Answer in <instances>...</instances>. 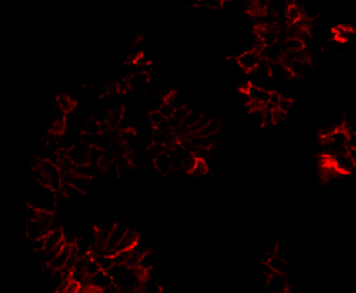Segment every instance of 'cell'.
Instances as JSON below:
<instances>
[{"mask_svg": "<svg viewBox=\"0 0 356 293\" xmlns=\"http://www.w3.org/2000/svg\"><path fill=\"white\" fill-rule=\"evenodd\" d=\"M139 237L140 236H139V234L137 232L131 231V229H127V232H126L125 236L123 237V240L120 241V243H119L118 245H117L116 249L112 251V253H115V252H118V251L132 250L133 247H134V245L137 244Z\"/></svg>", "mask_w": 356, "mask_h": 293, "instance_id": "14", "label": "cell"}, {"mask_svg": "<svg viewBox=\"0 0 356 293\" xmlns=\"http://www.w3.org/2000/svg\"><path fill=\"white\" fill-rule=\"evenodd\" d=\"M270 293H286L289 291L286 278L281 274H273L267 278V284Z\"/></svg>", "mask_w": 356, "mask_h": 293, "instance_id": "11", "label": "cell"}, {"mask_svg": "<svg viewBox=\"0 0 356 293\" xmlns=\"http://www.w3.org/2000/svg\"><path fill=\"white\" fill-rule=\"evenodd\" d=\"M287 69L290 70L291 75L298 76V77H307L312 74L313 67L308 61H292Z\"/></svg>", "mask_w": 356, "mask_h": 293, "instance_id": "13", "label": "cell"}, {"mask_svg": "<svg viewBox=\"0 0 356 293\" xmlns=\"http://www.w3.org/2000/svg\"><path fill=\"white\" fill-rule=\"evenodd\" d=\"M140 290L142 293H161V287L151 277H143Z\"/></svg>", "mask_w": 356, "mask_h": 293, "instance_id": "21", "label": "cell"}, {"mask_svg": "<svg viewBox=\"0 0 356 293\" xmlns=\"http://www.w3.org/2000/svg\"><path fill=\"white\" fill-rule=\"evenodd\" d=\"M202 116V114L200 111H197V110H190L189 111V114L188 116L186 117V118L183 119L182 121V125L183 126H186V127L188 128H190L192 125H195L197 123V120L200 119V117Z\"/></svg>", "mask_w": 356, "mask_h": 293, "instance_id": "33", "label": "cell"}, {"mask_svg": "<svg viewBox=\"0 0 356 293\" xmlns=\"http://www.w3.org/2000/svg\"><path fill=\"white\" fill-rule=\"evenodd\" d=\"M71 250H73V245L66 244L64 243L61 249L58 250L56 255L54 256L53 260L49 263L48 267L51 268V270H62L64 268L67 261L71 254Z\"/></svg>", "mask_w": 356, "mask_h": 293, "instance_id": "10", "label": "cell"}, {"mask_svg": "<svg viewBox=\"0 0 356 293\" xmlns=\"http://www.w3.org/2000/svg\"><path fill=\"white\" fill-rule=\"evenodd\" d=\"M198 3L207 10H220L222 7V3L220 0H198Z\"/></svg>", "mask_w": 356, "mask_h": 293, "instance_id": "36", "label": "cell"}, {"mask_svg": "<svg viewBox=\"0 0 356 293\" xmlns=\"http://www.w3.org/2000/svg\"><path fill=\"white\" fill-rule=\"evenodd\" d=\"M286 293H287V292H286Z\"/></svg>", "mask_w": 356, "mask_h": 293, "instance_id": "44", "label": "cell"}, {"mask_svg": "<svg viewBox=\"0 0 356 293\" xmlns=\"http://www.w3.org/2000/svg\"><path fill=\"white\" fill-rule=\"evenodd\" d=\"M165 137L166 134L160 132L157 128L152 129V135H151V144H157V146H164L165 142Z\"/></svg>", "mask_w": 356, "mask_h": 293, "instance_id": "35", "label": "cell"}, {"mask_svg": "<svg viewBox=\"0 0 356 293\" xmlns=\"http://www.w3.org/2000/svg\"><path fill=\"white\" fill-rule=\"evenodd\" d=\"M260 60V54L254 49H252V51L243 52L241 55H238L237 64L244 71H253L256 66L259 64Z\"/></svg>", "mask_w": 356, "mask_h": 293, "instance_id": "6", "label": "cell"}, {"mask_svg": "<svg viewBox=\"0 0 356 293\" xmlns=\"http://www.w3.org/2000/svg\"><path fill=\"white\" fill-rule=\"evenodd\" d=\"M210 120L211 118L207 115H202L200 117V119L197 120V123L195 125H192L190 128H189V133H191V134H196L200 132L201 129H203L205 127V126L210 123Z\"/></svg>", "mask_w": 356, "mask_h": 293, "instance_id": "31", "label": "cell"}, {"mask_svg": "<svg viewBox=\"0 0 356 293\" xmlns=\"http://www.w3.org/2000/svg\"><path fill=\"white\" fill-rule=\"evenodd\" d=\"M29 207L40 211L53 213L56 207L55 190L49 188L46 184L35 181L28 191Z\"/></svg>", "mask_w": 356, "mask_h": 293, "instance_id": "1", "label": "cell"}, {"mask_svg": "<svg viewBox=\"0 0 356 293\" xmlns=\"http://www.w3.org/2000/svg\"><path fill=\"white\" fill-rule=\"evenodd\" d=\"M220 2H221V3H223V2H226V0H220Z\"/></svg>", "mask_w": 356, "mask_h": 293, "instance_id": "43", "label": "cell"}, {"mask_svg": "<svg viewBox=\"0 0 356 293\" xmlns=\"http://www.w3.org/2000/svg\"><path fill=\"white\" fill-rule=\"evenodd\" d=\"M332 165L340 174L351 173L355 169V161L350 158L347 151L333 157Z\"/></svg>", "mask_w": 356, "mask_h": 293, "instance_id": "9", "label": "cell"}, {"mask_svg": "<svg viewBox=\"0 0 356 293\" xmlns=\"http://www.w3.org/2000/svg\"><path fill=\"white\" fill-rule=\"evenodd\" d=\"M75 100L70 95H68V94H62L57 97L56 101V107L60 109L61 111L64 112L66 115L70 114L71 111L75 110Z\"/></svg>", "mask_w": 356, "mask_h": 293, "instance_id": "19", "label": "cell"}, {"mask_svg": "<svg viewBox=\"0 0 356 293\" xmlns=\"http://www.w3.org/2000/svg\"><path fill=\"white\" fill-rule=\"evenodd\" d=\"M101 133L98 134H88V133H82L80 134V142L84 143L85 146L88 148L91 147H98L99 143L101 141Z\"/></svg>", "mask_w": 356, "mask_h": 293, "instance_id": "23", "label": "cell"}, {"mask_svg": "<svg viewBox=\"0 0 356 293\" xmlns=\"http://www.w3.org/2000/svg\"><path fill=\"white\" fill-rule=\"evenodd\" d=\"M163 116L159 114L158 110H154L150 112L149 115V123L154 126V127H157V125H158L161 120H163Z\"/></svg>", "mask_w": 356, "mask_h": 293, "instance_id": "40", "label": "cell"}, {"mask_svg": "<svg viewBox=\"0 0 356 293\" xmlns=\"http://www.w3.org/2000/svg\"><path fill=\"white\" fill-rule=\"evenodd\" d=\"M36 181L46 184L53 190H58L62 186V175L58 166L48 159L40 160L36 168Z\"/></svg>", "mask_w": 356, "mask_h": 293, "instance_id": "2", "label": "cell"}, {"mask_svg": "<svg viewBox=\"0 0 356 293\" xmlns=\"http://www.w3.org/2000/svg\"><path fill=\"white\" fill-rule=\"evenodd\" d=\"M68 159L76 168L86 166L89 164V148L82 142H76L69 149L66 150Z\"/></svg>", "mask_w": 356, "mask_h": 293, "instance_id": "3", "label": "cell"}, {"mask_svg": "<svg viewBox=\"0 0 356 293\" xmlns=\"http://www.w3.org/2000/svg\"><path fill=\"white\" fill-rule=\"evenodd\" d=\"M286 112H283L282 110H279L278 108L276 109H274L272 111V116H273V123L274 124H281L282 121L286 118Z\"/></svg>", "mask_w": 356, "mask_h": 293, "instance_id": "39", "label": "cell"}, {"mask_svg": "<svg viewBox=\"0 0 356 293\" xmlns=\"http://www.w3.org/2000/svg\"><path fill=\"white\" fill-rule=\"evenodd\" d=\"M278 250V243L274 240V238H266L263 242V252L265 254L268 255V258L273 255H276V252Z\"/></svg>", "mask_w": 356, "mask_h": 293, "instance_id": "25", "label": "cell"}, {"mask_svg": "<svg viewBox=\"0 0 356 293\" xmlns=\"http://www.w3.org/2000/svg\"><path fill=\"white\" fill-rule=\"evenodd\" d=\"M84 284H87L88 288H93V290L101 292L108 286H110L111 284H114V282H112V278L107 272L99 270V272L96 274H94L93 276L87 277Z\"/></svg>", "mask_w": 356, "mask_h": 293, "instance_id": "5", "label": "cell"}, {"mask_svg": "<svg viewBox=\"0 0 356 293\" xmlns=\"http://www.w3.org/2000/svg\"><path fill=\"white\" fill-rule=\"evenodd\" d=\"M99 270H100V268H99L95 259L92 258L91 255H88L87 261H86V266H85V274H86V277L93 276V275L96 274Z\"/></svg>", "mask_w": 356, "mask_h": 293, "instance_id": "32", "label": "cell"}, {"mask_svg": "<svg viewBox=\"0 0 356 293\" xmlns=\"http://www.w3.org/2000/svg\"><path fill=\"white\" fill-rule=\"evenodd\" d=\"M68 281H69V276L63 270H52L51 276H49V286L54 293H56L64 286Z\"/></svg>", "mask_w": 356, "mask_h": 293, "instance_id": "16", "label": "cell"}, {"mask_svg": "<svg viewBox=\"0 0 356 293\" xmlns=\"http://www.w3.org/2000/svg\"><path fill=\"white\" fill-rule=\"evenodd\" d=\"M292 106H294V101H292V99L282 96L281 101H279L277 108H278L279 110H282L283 112H286V114H287V112L291 110Z\"/></svg>", "mask_w": 356, "mask_h": 293, "instance_id": "37", "label": "cell"}, {"mask_svg": "<svg viewBox=\"0 0 356 293\" xmlns=\"http://www.w3.org/2000/svg\"><path fill=\"white\" fill-rule=\"evenodd\" d=\"M250 119L251 123L253 125H256L258 127L264 125V109L259 108V109H251L250 111Z\"/></svg>", "mask_w": 356, "mask_h": 293, "instance_id": "30", "label": "cell"}, {"mask_svg": "<svg viewBox=\"0 0 356 293\" xmlns=\"http://www.w3.org/2000/svg\"><path fill=\"white\" fill-rule=\"evenodd\" d=\"M169 120V124H170V127L172 131H177L180 126L182 125V121L178 119V118H175V117H171V118L168 119Z\"/></svg>", "mask_w": 356, "mask_h": 293, "instance_id": "42", "label": "cell"}, {"mask_svg": "<svg viewBox=\"0 0 356 293\" xmlns=\"http://www.w3.org/2000/svg\"><path fill=\"white\" fill-rule=\"evenodd\" d=\"M282 47L285 52H299L305 49V44L299 38L290 37L283 43Z\"/></svg>", "mask_w": 356, "mask_h": 293, "instance_id": "22", "label": "cell"}, {"mask_svg": "<svg viewBox=\"0 0 356 293\" xmlns=\"http://www.w3.org/2000/svg\"><path fill=\"white\" fill-rule=\"evenodd\" d=\"M92 258L95 259L99 268H100V270H103V272H108V270H109L112 266H114V261H112V258H111L110 254L95 255V256H92Z\"/></svg>", "mask_w": 356, "mask_h": 293, "instance_id": "24", "label": "cell"}, {"mask_svg": "<svg viewBox=\"0 0 356 293\" xmlns=\"http://www.w3.org/2000/svg\"><path fill=\"white\" fill-rule=\"evenodd\" d=\"M286 17H287V20H289V22H291V24H295L297 21H299L301 17H303V14H301V10L296 5V4H292V5L287 7Z\"/></svg>", "mask_w": 356, "mask_h": 293, "instance_id": "28", "label": "cell"}, {"mask_svg": "<svg viewBox=\"0 0 356 293\" xmlns=\"http://www.w3.org/2000/svg\"><path fill=\"white\" fill-rule=\"evenodd\" d=\"M158 111H159V114L163 116L164 119H169L174 114V108H173V106H171L170 103L164 101L160 105V107L158 108Z\"/></svg>", "mask_w": 356, "mask_h": 293, "instance_id": "34", "label": "cell"}, {"mask_svg": "<svg viewBox=\"0 0 356 293\" xmlns=\"http://www.w3.org/2000/svg\"><path fill=\"white\" fill-rule=\"evenodd\" d=\"M155 128H157L158 131H160V132H163V133H165V134H168V133H170V132H172V129H171V127H170V124H169V120H168V119H163V120H161L160 123H159L158 125H157V127H155Z\"/></svg>", "mask_w": 356, "mask_h": 293, "instance_id": "41", "label": "cell"}, {"mask_svg": "<svg viewBox=\"0 0 356 293\" xmlns=\"http://www.w3.org/2000/svg\"><path fill=\"white\" fill-rule=\"evenodd\" d=\"M335 39L337 42L345 43L349 40L354 35V29L349 25H339L335 29Z\"/></svg>", "mask_w": 356, "mask_h": 293, "instance_id": "20", "label": "cell"}, {"mask_svg": "<svg viewBox=\"0 0 356 293\" xmlns=\"http://www.w3.org/2000/svg\"><path fill=\"white\" fill-rule=\"evenodd\" d=\"M246 93L247 95H249L251 101H254L264 107L267 105L270 97L269 91H267L266 88L255 86V85H249V87L246 89Z\"/></svg>", "mask_w": 356, "mask_h": 293, "instance_id": "12", "label": "cell"}, {"mask_svg": "<svg viewBox=\"0 0 356 293\" xmlns=\"http://www.w3.org/2000/svg\"><path fill=\"white\" fill-rule=\"evenodd\" d=\"M154 260L155 256L152 251H148L146 253H143L142 255H140L139 263H138V269L143 274H147L148 272H150L154 267Z\"/></svg>", "mask_w": 356, "mask_h": 293, "instance_id": "18", "label": "cell"}, {"mask_svg": "<svg viewBox=\"0 0 356 293\" xmlns=\"http://www.w3.org/2000/svg\"><path fill=\"white\" fill-rule=\"evenodd\" d=\"M209 171V166H207V161L204 159H197L195 164H193V168L190 171V174H192L193 177H201V175H204Z\"/></svg>", "mask_w": 356, "mask_h": 293, "instance_id": "27", "label": "cell"}, {"mask_svg": "<svg viewBox=\"0 0 356 293\" xmlns=\"http://www.w3.org/2000/svg\"><path fill=\"white\" fill-rule=\"evenodd\" d=\"M126 232H127V228H126L124 224L115 223V226L111 229V232L106 242V251L108 254L112 253V251L116 249L117 245H118L120 241L123 240Z\"/></svg>", "mask_w": 356, "mask_h": 293, "instance_id": "7", "label": "cell"}, {"mask_svg": "<svg viewBox=\"0 0 356 293\" xmlns=\"http://www.w3.org/2000/svg\"><path fill=\"white\" fill-rule=\"evenodd\" d=\"M155 169L158 171L160 174H169L172 171V164H171V158L169 152L163 151L159 155H157L154 158Z\"/></svg>", "mask_w": 356, "mask_h": 293, "instance_id": "15", "label": "cell"}, {"mask_svg": "<svg viewBox=\"0 0 356 293\" xmlns=\"http://www.w3.org/2000/svg\"><path fill=\"white\" fill-rule=\"evenodd\" d=\"M220 129V123L215 119H211L210 123L207 124L204 128L201 129L200 132L196 133L197 135H201V137H209V135L213 134L215 132H218Z\"/></svg>", "mask_w": 356, "mask_h": 293, "instance_id": "29", "label": "cell"}, {"mask_svg": "<svg viewBox=\"0 0 356 293\" xmlns=\"http://www.w3.org/2000/svg\"><path fill=\"white\" fill-rule=\"evenodd\" d=\"M266 265L268 266V268L272 270L273 274H281L284 275L287 270V263L281 256L273 255L268 258Z\"/></svg>", "mask_w": 356, "mask_h": 293, "instance_id": "17", "label": "cell"}, {"mask_svg": "<svg viewBox=\"0 0 356 293\" xmlns=\"http://www.w3.org/2000/svg\"><path fill=\"white\" fill-rule=\"evenodd\" d=\"M82 132L83 133H88V134L101 133V124H100V121H98L95 118L86 120L84 123V125H83Z\"/></svg>", "mask_w": 356, "mask_h": 293, "instance_id": "26", "label": "cell"}, {"mask_svg": "<svg viewBox=\"0 0 356 293\" xmlns=\"http://www.w3.org/2000/svg\"><path fill=\"white\" fill-rule=\"evenodd\" d=\"M43 241H44L43 251L55 250V249H57V247L62 246L66 243L63 232L58 228L51 229V231L47 233V235L43 238Z\"/></svg>", "mask_w": 356, "mask_h": 293, "instance_id": "8", "label": "cell"}, {"mask_svg": "<svg viewBox=\"0 0 356 293\" xmlns=\"http://www.w3.org/2000/svg\"><path fill=\"white\" fill-rule=\"evenodd\" d=\"M127 83H128V87L132 89V91L137 92L139 94H143L148 91V88L150 86V78L147 72L139 71L131 76V78H128Z\"/></svg>", "mask_w": 356, "mask_h": 293, "instance_id": "4", "label": "cell"}, {"mask_svg": "<svg viewBox=\"0 0 356 293\" xmlns=\"http://www.w3.org/2000/svg\"><path fill=\"white\" fill-rule=\"evenodd\" d=\"M189 111H190V109H189L187 106H181V107H179V108H175L173 117H175V118H178L181 121H183V119L188 116Z\"/></svg>", "mask_w": 356, "mask_h": 293, "instance_id": "38", "label": "cell"}]
</instances>
